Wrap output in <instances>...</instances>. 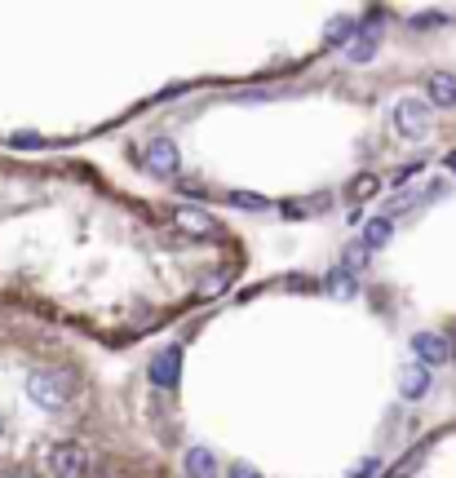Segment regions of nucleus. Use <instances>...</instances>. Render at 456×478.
I'll return each mask as SVG.
<instances>
[{"mask_svg": "<svg viewBox=\"0 0 456 478\" xmlns=\"http://www.w3.org/2000/svg\"><path fill=\"white\" fill-rule=\"evenodd\" d=\"M368 262H372V253H368L363 244H346V248H341V270L359 275V270H368Z\"/></svg>", "mask_w": 456, "mask_h": 478, "instance_id": "13", "label": "nucleus"}, {"mask_svg": "<svg viewBox=\"0 0 456 478\" xmlns=\"http://www.w3.org/2000/svg\"><path fill=\"white\" fill-rule=\"evenodd\" d=\"M390 231H394L390 217H372V222L363 226V239H359V244H363L368 253H372V248H385V244H390Z\"/></svg>", "mask_w": 456, "mask_h": 478, "instance_id": "12", "label": "nucleus"}, {"mask_svg": "<svg viewBox=\"0 0 456 478\" xmlns=\"http://www.w3.org/2000/svg\"><path fill=\"white\" fill-rule=\"evenodd\" d=\"M394 129L403 133V138H425L429 133V107L425 102H399L394 107Z\"/></svg>", "mask_w": 456, "mask_h": 478, "instance_id": "2", "label": "nucleus"}, {"mask_svg": "<svg viewBox=\"0 0 456 478\" xmlns=\"http://www.w3.org/2000/svg\"><path fill=\"white\" fill-rule=\"evenodd\" d=\"M231 478H262V474H257L248 460H235V465H231Z\"/></svg>", "mask_w": 456, "mask_h": 478, "instance_id": "19", "label": "nucleus"}, {"mask_svg": "<svg viewBox=\"0 0 456 478\" xmlns=\"http://www.w3.org/2000/svg\"><path fill=\"white\" fill-rule=\"evenodd\" d=\"M49 474H54V478H80V474H85V451H80L76 443L49 447Z\"/></svg>", "mask_w": 456, "mask_h": 478, "instance_id": "4", "label": "nucleus"}, {"mask_svg": "<svg viewBox=\"0 0 456 478\" xmlns=\"http://www.w3.org/2000/svg\"><path fill=\"white\" fill-rule=\"evenodd\" d=\"M169 217H173V226H182L186 235H222V222H217V217H209L204 209L178 204V209H169Z\"/></svg>", "mask_w": 456, "mask_h": 478, "instance_id": "3", "label": "nucleus"}, {"mask_svg": "<svg viewBox=\"0 0 456 478\" xmlns=\"http://www.w3.org/2000/svg\"><path fill=\"white\" fill-rule=\"evenodd\" d=\"M147 169H151L156 178H173V173H178V147H173L169 138H156V142L147 147Z\"/></svg>", "mask_w": 456, "mask_h": 478, "instance_id": "7", "label": "nucleus"}, {"mask_svg": "<svg viewBox=\"0 0 456 478\" xmlns=\"http://www.w3.org/2000/svg\"><path fill=\"white\" fill-rule=\"evenodd\" d=\"M412 350H416L421 368H429V363H447V359H452V341H443L438 332H416V337H412Z\"/></svg>", "mask_w": 456, "mask_h": 478, "instance_id": "6", "label": "nucleus"}, {"mask_svg": "<svg viewBox=\"0 0 456 478\" xmlns=\"http://www.w3.org/2000/svg\"><path fill=\"white\" fill-rule=\"evenodd\" d=\"M376 45H381V23L359 27V41L350 45V63H368V58L376 54Z\"/></svg>", "mask_w": 456, "mask_h": 478, "instance_id": "10", "label": "nucleus"}, {"mask_svg": "<svg viewBox=\"0 0 456 478\" xmlns=\"http://www.w3.org/2000/svg\"><path fill=\"white\" fill-rule=\"evenodd\" d=\"M231 204L235 209H266V200L257 191H231Z\"/></svg>", "mask_w": 456, "mask_h": 478, "instance_id": "17", "label": "nucleus"}, {"mask_svg": "<svg viewBox=\"0 0 456 478\" xmlns=\"http://www.w3.org/2000/svg\"><path fill=\"white\" fill-rule=\"evenodd\" d=\"M359 36V23L354 19H341L337 27H328V45H346V41H354Z\"/></svg>", "mask_w": 456, "mask_h": 478, "instance_id": "16", "label": "nucleus"}, {"mask_svg": "<svg viewBox=\"0 0 456 478\" xmlns=\"http://www.w3.org/2000/svg\"><path fill=\"white\" fill-rule=\"evenodd\" d=\"M425 390H429V368L407 363V368L399 372V394H403V398H421Z\"/></svg>", "mask_w": 456, "mask_h": 478, "instance_id": "8", "label": "nucleus"}, {"mask_svg": "<svg viewBox=\"0 0 456 478\" xmlns=\"http://www.w3.org/2000/svg\"><path fill=\"white\" fill-rule=\"evenodd\" d=\"M178 376H182V345H169V350H160V354L151 359V381L164 385V390H173Z\"/></svg>", "mask_w": 456, "mask_h": 478, "instance_id": "5", "label": "nucleus"}, {"mask_svg": "<svg viewBox=\"0 0 456 478\" xmlns=\"http://www.w3.org/2000/svg\"><path fill=\"white\" fill-rule=\"evenodd\" d=\"M186 478H217V460L209 447H191L186 451Z\"/></svg>", "mask_w": 456, "mask_h": 478, "instance_id": "11", "label": "nucleus"}, {"mask_svg": "<svg viewBox=\"0 0 456 478\" xmlns=\"http://www.w3.org/2000/svg\"><path fill=\"white\" fill-rule=\"evenodd\" d=\"M447 164H452V173H456V156H452V160H447Z\"/></svg>", "mask_w": 456, "mask_h": 478, "instance_id": "21", "label": "nucleus"}, {"mask_svg": "<svg viewBox=\"0 0 456 478\" xmlns=\"http://www.w3.org/2000/svg\"><path fill=\"white\" fill-rule=\"evenodd\" d=\"M425 89H429V102L434 107H456V76L452 72H434L425 80Z\"/></svg>", "mask_w": 456, "mask_h": 478, "instance_id": "9", "label": "nucleus"}, {"mask_svg": "<svg viewBox=\"0 0 456 478\" xmlns=\"http://www.w3.org/2000/svg\"><path fill=\"white\" fill-rule=\"evenodd\" d=\"M376 191H381V178H376V173H359L346 195H350V200H368V195H376Z\"/></svg>", "mask_w": 456, "mask_h": 478, "instance_id": "14", "label": "nucleus"}, {"mask_svg": "<svg viewBox=\"0 0 456 478\" xmlns=\"http://www.w3.org/2000/svg\"><path fill=\"white\" fill-rule=\"evenodd\" d=\"M72 376H63V372H32V381H27V394L41 403V407H49V412H63L67 407V398H72Z\"/></svg>", "mask_w": 456, "mask_h": 478, "instance_id": "1", "label": "nucleus"}, {"mask_svg": "<svg viewBox=\"0 0 456 478\" xmlns=\"http://www.w3.org/2000/svg\"><path fill=\"white\" fill-rule=\"evenodd\" d=\"M328 288H332L337 297H354V292H359V284H354V275H350V270H341V266H337V270L328 275Z\"/></svg>", "mask_w": 456, "mask_h": 478, "instance_id": "15", "label": "nucleus"}, {"mask_svg": "<svg viewBox=\"0 0 456 478\" xmlns=\"http://www.w3.org/2000/svg\"><path fill=\"white\" fill-rule=\"evenodd\" d=\"M381 469V456H368V460H359L354 469H350V478H372Z\"/></svg>", "mask_w": 456, "mask_h": 478, "instance_id": "18", "label": "nucleus"}, {"mask_svg": "<svg viewBox=\"0 0 456 478\" xmlns=\"http://www.w3.org/2000/svg\"><path fill=\"white\" fill-rule=\"evenodd\" d=\"M226 279H231V270H217V275H213V279H209V284H204L200 292H217V288H222Z\"/></svg>", "mask_w": 456, "mask_h": 478, "instance_id": "20", "label": "nucleus"}]
</instances>
